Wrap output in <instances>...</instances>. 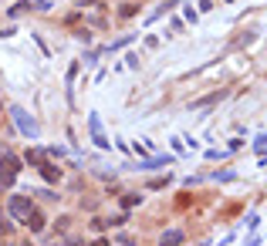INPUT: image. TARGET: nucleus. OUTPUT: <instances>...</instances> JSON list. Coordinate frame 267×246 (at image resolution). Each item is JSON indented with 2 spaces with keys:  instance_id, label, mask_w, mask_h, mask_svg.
<instances>
[{
  "instance_id": "1",
  "label": "nucleus",
  "mask_w": 267,
  "mask_h": 246,
  "mask_svg": "<svg viewBox=\"0 0 267 246\" xmlns=\"http://www.w3.org/2000/svg\"><path fill=\"white\" fill-rule=\"evenodd\" d=\"M10 115H14V125H17L20 128V135H27V138H38V122H34V118H31V115L24 112V108H20V105H14V108H10Z\"/></svg>"
},
{
  "instance_id": "2",
  "label": "nucleus",
  "mask_w": 267,
  "mask_h": 246,
  "mask_svg": "<svg viewBox=\"0 0 267 246\" xmlns=\"http://www.w3.org/2000/svg\"><path fill=\"white\" fill-rule=\"evenodd\" d=\"M7 209H10V216H14V219H20V223H24V219H27V216H31V196H10V203H7Z\"/></svg>"
},
{
  "instance_id": "3",
  "label": "nucleus",
  "mask_w": 267,
  "mask_h": 246,
  "mask_svg": "<svg viewBox=\"0 0 267 246\" xmlns=\"http://www.w3.org/2000/svg\"><path fill=\"white\" fill-rule=\"evenodd\" d=\"M88 128H92V142H95L98 149H108L112 142H108V135H105V128H102V118H98L95 112L88 115Z\"/></svg>"
},
{
  "instance_id": "4",
  "label": "nucleus",
  "mask_w": 267,
  "mask_h": 246,
  "mask_svg": "<svg viewBox=\"0 0 267 246\" xmlns=\"http://www.w3.org/2000/svg\"><path fill=\"white\" fill-rule=\"evenodd\" d=\"M24 226L31 229V233H41V229H44V216H41L38 209H31V216L24 219Z\"/></svg>"
},
{
  "instance_id": "5",
  "label": "nucleus",
  "mask_w": 267,
  "mask_h": 246,
  "mask_svg": "<svg viewBox=\"0 0 267 246\" xmlns=\"http://www.w3.org/2000/svg\"><path fill=\"white\" fill-rule=\"evenodd\" d=\"M172 162V155H153V159H139V169H156V165H166Z\"/></svg>"
},
{
  "instance_id": "6",
  "label": "nucleus",
  "mask_w": 267,
  "mask_h": 246,
  "mask_svg": "<svg viewBox=\"0 0 267 246\" xmlns=\"http://www.w3.org/2000/svg\"><path fill=\"white\" fill-rule=\"evenodd\" d=\"M41 175H44L48 182H57V179H61V169L51 165V162H41Z\"/></svg>"
},
{
  "instance_id": "7",
  "label": "nucleus",
  "mask_w": 267,
  "mask_h": 246,
  "mask_svg": "<svg viewBox=\"0 0 267 246\" xmlns=\"http://www.w3.org/2000/svg\"><path fill=\"white\" fill-rule=\"evenodd\" d=\"M14 179H17V172H14V169H7V165H0V189L14 186Z\"/></svg>"
},
{
  "instance_id": "8",
  "label": "nucleus",
  "mask_w": 267,
  "mask_h": 246,
  "mask_svg": "<svg viewBox=\"0 0 267 246\" xmlns=\"http://www.w3.org/2000/svg\"><path fill=\"white\" fill-rule=\"evenodd\" d=\"M31 10V0H24V3H14L10 7V17H20V14H27Z\"/></svg>"
},
{
  "instance_id": "9",
  "label": "nucleus",
  "mask_w": 267,
  "mask_h": 246,
  "mask_svg": "<svg viewBox=\"0 0 267 246\" xmlns=\"http://www.w3.org/2000/svg\"><path fill=\"white\" fill-rule=\"evenodd\" d=\"M27 162L41 165V162H44V152H41V149H31V152H27Z\"/></svg>"
},
{
  "instance_id": "10",
  "label": "nucleus",
  "mask_w": 267,
  "mask_h": 246,
  "mask_svg": "<svg viewBox=\"0 0 267 246\" xmlns=\"http://www.w3.org/2000/svg\"><path fill=\"white\" fill-rule=\"evenodd\" d=\"M179 240H183V233H176V229H169V233L162 236V243H179Z\"/></svg>"
},
{
  "instance_id": "11",
  "label": "nucleus",
  "mask_w": 267,
  "mask_h": 246,
  "mask_svg": "<svg viewBox=\"0 0 267 246\" xmlns=\"http://www.w3.org/2000/svg\"><path fill=\"white\" fill-rule=\"evenodd\" d=\"M122 203H125V206H135V203H142V196H135V192H129V196H125Z\"/></svg>"
},
{
  "instance_id": "12",
  "label": "nucleus",
  "mask_w": 267,
  "mask_h": 246,
  "mask_svg": "<svg viewBox=\"0 0 267 246\" xmlns=\"http://www.w3.org/2000/svg\"><path fill=\"white\" fill-rule=\"evenodd\" d=\"M0 229H3V233H10V219H7L3 212H0Z\"/></svg>"
}]
</instances>
